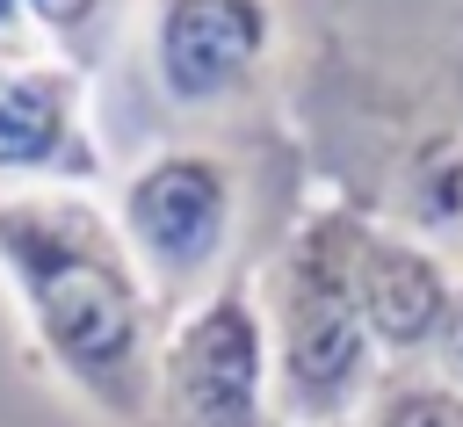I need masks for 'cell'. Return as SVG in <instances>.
<instances>
[{
  "instance_id": "cell-1",
  "label": "cell",
  "mask_w": 463,
  "mask_h": 427,
  "mask_svg": "<svg viewBox=\"0 0 463 427\" xmlns=\"http://www.w3.org/2000/svg\"><path fill=\"white\" fill-rule=\"evenodd\" d=\"M0 282L36 369L101 427H137L159 376L166 311L145 289L94 188L0 195Z\"/></svg>"
},
{
  "instance_id": "cell-2",
  "label": "cell",
  "mask_w": 463,
  "mask_h": 427,
  "mask_svg": "<svg viewBox=\"0 0 463 427\" xmlns=\"http://www.w3.org/2000/svg\"><path fill=\"white\" fill-rule=\"evenodd\" d=\"M354 203H311L282 224L268 261L253 268L260 326H268V362H275V398L289 427H340L362 413V398L383 376V355L362 326L354 304Z\"/></svg>"
},
{
  "instance_id": "cell-3",
  "label": "cell",
  "mask_w": 463,
  "mask_h": 427,
  "mask_svg": "<svg viewBox=\"0 0 463 427\" xmlns=\"http://www.w3.org/2000/svg\"><path fill=\"white\" fill-rule=\"evenodd\" d=\"M145 289L166 318L203 304L217 282L246 275V224H253V159L232 138H174L123 166L109 203Z\"/></svg>"
},
{
  "instance_id": "cell-4",
  "label": "cell",
  "mask_w": 463,
  "mask_h": 427,
  "mask_svg": "<svg viewBox=\"0 0 463 427\" xmlns=\"http://www.w3.org/2000/svg\"><path fill=\"white\" fill-rule=\"evenodd\" d=\"M145 80L181 123H246L275 101L289 58L282 0H137Z\"/></svg>"
},
{
  "instance_id": "cell-5",
  "label": "cell",
  "mask_w": 463,
  "mask_h": 427,
  "mask_svg": "<svg viewBox=\"0 0 463 427\" xmlns=\"http://www.w3.org/2000/svg\"><path fill=\"white\" fill-rule=\"evenodd\" d=\"M137 427H289L275 398L253 268L217 282L181 318H166L152 405L137 413Z\"/></svg>"
},
{
  "instance_id": "cell-6",
  "label": "cell",
  "mask_w": 463,
  "mask_h": 427,
  "mask_svg": "<svg viewBox=\"0 0 463 427\" xmlns=\"http://www.w3.org/2000/svg\"><path fill=\"white\" fill-rule=\"evenodd\" d=\"M109 145L94 123V80L51 51L0 65V195L29 188H94Z\"/></svg>"
},
{
  "instance_id": "cell-7",
  "label": "cell",
  "mask_w": 463,
  "mask_h": 427,
  "mask_svg": "<svg viewBox=\"0 0 463 427\" xmlns=\"http://www.w3.org/2000/svg\"><path fill=\"white\" fill-rule=\"evenodd\" d=\"M347 268H354V304L362 326L383 355V369H412L434 355L441 318L456 304V268L441 246H427L420 232L376 217L369 203H354V239H347Z\"/></svg>"
},
{
  "instance_id": "cell-8",
  "label": "cell",
  "mask_w": 463,
  "mask_h": 427,
  "mask_svg": "<svg viewBox=\"0 0 463 427\" xmlns=\"http://www.w3.org/2000/svg\"><path fill=\"white\" fill-rule=\"evenodd\" d=\"M29 7V36L36 51L80 65L87 80L116 58V43L137 29V0H22Z\"/></svg>"
},
{
  "instance_id": "cell-9",
  "label": "cell",
  "mask_w": 463,
  "mask_h": 427,
  "mask_svg": "<svg viewBox=\"0 0 463 427\" xmlns=\"http://www.w3.org/2000/svg\"><path fill=\"white\" fill-rule=\"evenodd\" d=\"M354 427H463V391L441 384L427 362H412V369H383L376 391L362 398Z\"/></svg>"
},
{
  "instance_id": "cell-10",
  "label": "cell",
  "mask_w": 463,
  "mask_h": 427,
  "mask_svg": "<svg viewBox=\"0 0 463 427\" xmlns=\"http://www.w3.org/2000/svg\"><path fill=\"white\" fill-rule=\"evenodd\" d=\"M427 369H434L441 384H456V391H463V282H456V304H449V318H441V340H434Z\"/></svg>"
},
{
  "instance_id": "cell-11",
  "label": "cell",
  "mask_w": 463,
  "mask_h": 427,
  "mask_svg": "<svg viewBox=\"0 0 463 427\" xmlns=\"http://www.w3.org/2000/svg\"><path fill=\"white\" fill-rule=\"evenodd\" d=\"M340 427H354V420H340Z\"/></svg>"
}]
</instances>
